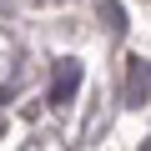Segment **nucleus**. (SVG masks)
Returning a JSON list of instances; mask_svg holds the SVG:
<instances>
[{"mask_svg":"<svg viewBox=\"0 0 151 151\" xmlns=\"http://www.w3.org/2000/svg\"><path fill=\"white\" fill-rule=\"evenodd\" d=\"M76 86H81V65H76V60H60L55 65V81H50V106H70Z\"/></svg>","mask_w":151,"mask_h":151,"instance_id":"nucleus-2","label":"nucleus"},{"mask_svg":"<svg viewBox=\"0 0 151 151\" xmlns=\"http://www.w3.org/2000/svg\"><path fill=\"white\" fill-rule=\"evenodd\" d=\"M0 136H5V121H0Z\"/></svg>","mask_w":151,"mask_h":151,"instance_id":"nucleus-3","label":"nucleus"},{"mask_svg":"<svg viewBox=\"0 0 151 151\" xmlns=\"http://www.w3.org/2000/svg\"><path fill=\"white\" fill-rule=\"evenodd\" d=\"M146 96H151V60L131 55V65H126V106H141Z\"/></svg>","mask_w":151,"mask_h":151,"instance_id":"nucleus-1","label":"nucleus"}]
</instances>
